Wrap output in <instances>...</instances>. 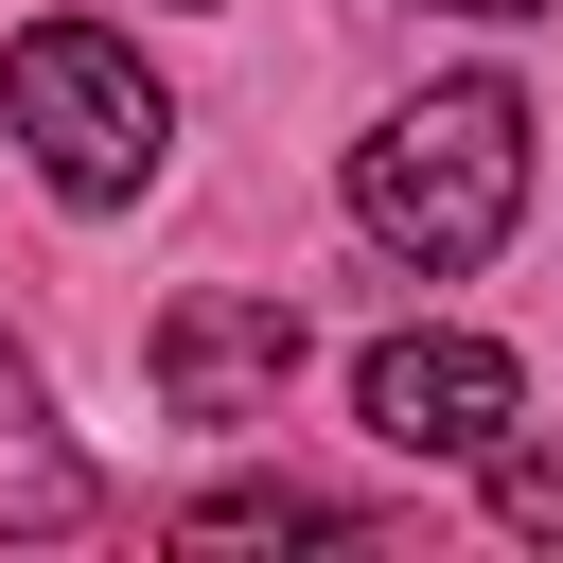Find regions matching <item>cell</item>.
Instances as JSON below:
<instances>
[{
	"mask_svg": "<svg viewBox=\"0 0 563 563\" xmlns=\"http://www.w3.org/2000/svg\"><path fill=\"white\" fill-rule=\"evenodd\" d=\"M352 510L334 493H299V475H229V493H194V545H334Z\"/></svg>",
	"mask_w": 563,
	"mask_h": 563,
	"instance_id": "cell-6",
	"label": "cell"
},
{
	"mask_svg": "<svg viewBox=\"0 0 563 563\" xmlns=\"http://www.w3.org/2000/svg\"><path fill=\"white\" fill-rule=\"evenodd\" d=\"M0 528H35V545L88 528V457L53 440V387H35L18 352H0Z\"/></svg>",
	"mask_w": 563,
	"mask_h": 563,
	"instance_id": "cell-5",
	"label": "cell"
},
{
	"mask_svg": "<svg viewBox=\"0 0 563 563\" xmlns=\"http://www.w3.org/2000/svg\"><path fill=\"white\" fill-rule=\"evenodd\" d=\"M510 211H528V106L493 70H457V88H422V106H387L352 141V229L387 264H422V282H475L510 246Z\"/></svg>",
	"mask_w": 563,
	"mask_h": 563,
	"instance_id": "cell-1",
	"label": "cell"
},
{
	"mask_svg": "<svg viewBox=\"0 0 563 563\" xmlns=\"http://www.w3.org/2000/svg\"><path fill=\"white\" fill-rule=\"evenodd\" d=\"M0 106H18V141H35V176H53L70 211H123V194L176 158V88H158L141 35H106V18H35V35L0 53Z\"/></svg>",
	"mask_w": 563,
	"mask_h": 563,
	"instance_id": "cell-2",
	"label": "cell"
},
{
	"mask_svg": "<svg viewBox=\"0 0 563 563\" xmlns=\"http://www.w3.org/2000/svg\"><path fill=\"white\" fill-rule=\"evenodd\" d=\"M440 18H545V0H440Z\"/></svg>",
	"mask_w": 563,
	"mask_h": 563,
	"instance_id": "cell-8",
	"label": "cell"
},
{
	"mask_svg": "<svg viewBox=\"0 0 563 563\" xmlns=\"http://www.w3.org/2000/svg\"><path fill=\"white\" fill-rule=\"evenodd\" d=\"M141 369H158L176 422H282V387H299V299H282V282H194Z\"/></svg>",
	"mask_w": 563,
	"mask_h": 563,
	"instance_id": "cell-3",
	"label": "cell"
},
{
	"mask_svg": "<svg viewBox=\"0 0 563 563\" xmlns=\"http://www.w3.org/2000/svg\"><path fill=\"white\" fill-rule=\"evenodd\" d=\"M352 422H369L387 457H493V440L528 422V369H510L493 334H387V352L352 369Z\"/></svg>",
	"mask_w": 563,
	"mask_h": 563,
	"instance_id": "cell-4",
	"label": "cell"
},
{
	"mask_svg": "<svg viewBox=\"0 0 563 563\" xmlns=\"http://www.w3.org/2000/svg\"><path fill=\"white\" fill-rule=\"evenodd\" d=\"M475 475H493V528H510V545H563V457H545V440H493Z\"/></svg>",
	"mask_w": 563,
	"mask_h": 563,
	"instance_id": "cell-7",
	"label": "cell"
}]
</instances>
